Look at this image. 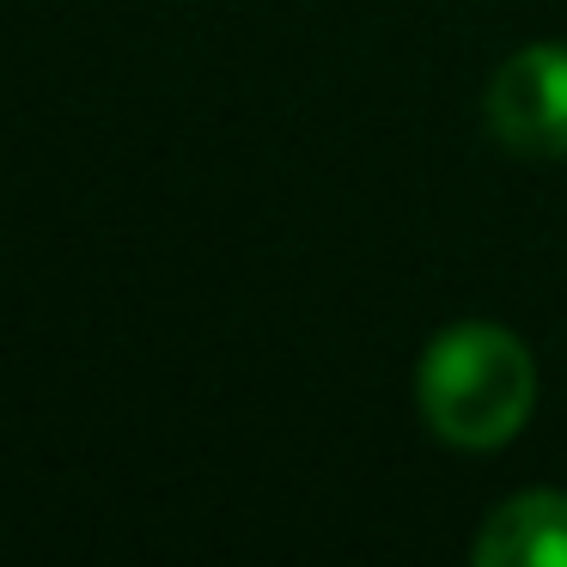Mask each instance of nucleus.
I'll list each match as a JSON object with an SVG mask.
<instances>
[{
	"label": "nucleus",
	"instance_id": "f257e3e1",
	"mask_svg": "<svg viewBox=\"0 0 567 567\" xmlns=\"http://www.w3.org/2000/svg\"><path fill=\"white\" fill-rule=\"evenodd\" d=\"M415 403L433 440L457 445V452H494V445L518 440V427L537 409V367L530 348L501 323H452L433 336L415 372Z\"/></svg>",
	"mask_w": 567,
	"mask_h": 567
},
{
	"label": "nucleus",
	"instance_id": "f03ea898",
	"mask_svg": "<svg viewBox=\"0 0 567 567\" xmlns=\"http://www.w3.org/2000/svg\"><path fill=\"white\" fill-rule=\"evenodd\" d=\"M488 135L518 159H561L567 153V50L530 43L488 80Z\"/></svg>",
	"mask_w": 567,
	"mask_h": 567
},
{
	"label": "nucleus",
	"instance_id": "7ed1b4c3",
	"mask_svg": "<svg viewBox=\"0 0 567 567\" xmlns=\"http://www.w3.org/2000/svg\"><path fill=\"white\" fill-rule=\"evenodd\" d=\"M482 567H567V494L530 488L501 501L476 537Z\"/></svg>",
	"mask_w": 567,
	"mask_h": 567
}]
</instances>
